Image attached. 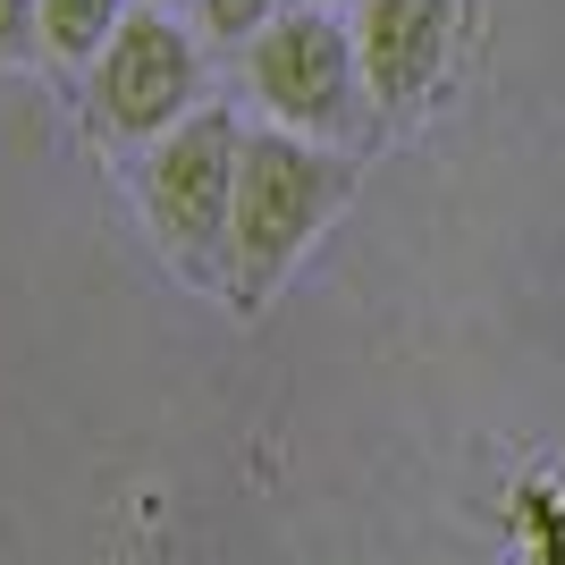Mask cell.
<instances>
[{
    "instance_id": "5b68a950",
    "label": "cell",
    "mask_w": 565,
    "mask_h": 565,
    "mask_svg": "<svg viewBox=\"0 0 565 565\" xmlns=\"http://www.w3.org/2000/svg\"><path fill=\"white\" fill-rule=\"evenodd\" d=\"M456 0H363V85L380 102H423L448 76Z\"/></svg>"
},
{
    "instance_id": "7a4b0ae2",
    "label": "cell",
    "mask_w": 565,
    "mask_h": 565,
    "mask_svg": "<svg viewBox=\"0 0 565 565\" xmlns=\"http://www.w3.org/2000/svg\"><path fill=\"white\" fill-rule=\"evenodd\" d=\"M236 161H245V136H236L220 110H194L186 127L161 136V152L143 169V220L161 228V245L178 262H203L212 245H228Z\"/></svg>"
},
{
    "instance_id": "ba28073f",
    "label": "cell",
    "mask_w": 565,
    "mask_h": 565,
    "mask_svg": "<svg viewBox=\"0 0 565 565\" xmlns=\"http://www.w3.org/2000/svg\"><path fill=\"white\" fill-rule=\"evenodd\" d=\"M34 25H43V0H0V51H25Z\"/></svg>"
},
{
    "instance_id": "277c9868",
    "label": "cell",
    "mask_w": 565,
    "mask_h": 565,
    "mask_svg": "<svg viewBox=\"0 0 565 565\" xmlns=\"http://www.w3.org/2000/svg\"><path fill=\"white\" fill-rule=\"evenodd\" d=\"M94 102L110 136L161 143L169 127L194 118V43L161 9H127V25L110 34V51L94 60Z\"/></svg>"
},
{
    "instance_id": "6da1fadb",
    "label": "cell",
    "mask_w": 565,
    "mask_h": 565,
    "mask_svg": "<svg viewBox=\"0 0 565 565\" xmlns=\"http://www.w3.org/2000/svg\"><path fill=\"white\" fill-rule=\"evenodd\" d=\"M347 203V161L321 152V143L287 136H245V161H236V220H228V279L236 296L254 305L296 270L312 236L330 228V212Z\"/></svg>"
},
{
    "instance_id": "3957f363",
    "label": "cell",
    "mask_w": 565,
    "mask_h": 565,
    "mask_svg": "<svg viewBox=\"0 0 565 565\" xmlns=\"http://www.w3.org/2000/svg\"><path fill=\"white\" fill-rule=\"evenodd\" d=\"M254 94L287 136L354 127V34L321 9H287L254 34Z\"/></svg>"
},
{
    "instance_id": "52a82bcc",
    "label": "cell",
    "mask_w": 565,
    "mask_h": 565,
    "mask_svg": "<svg viewBox=\"0 0 565 565\" xmlns=\"http://www.w3.org/2000/svg\"><path fill=\"white\" fill-rule=\"evenodd\" d=\"M270 18H279V0H203V25H212V34H262Z\"/></svg>"
},
{
    "instance_id": "8992f818",
    "label": "cell",
    "mask_w": 565,
    "mask_h": 565,
    "mask_svg": "<svg viewBox=\"0 0 565 565\" xmlns=\"http://www.w3.org/2000/svg\"><path fill=\"white\" fill-rule=\"evenodd\" d=\"M118 25H127V0H43V43L60 51V60L110 51Z\"/></svg>"
}]
</instances>
